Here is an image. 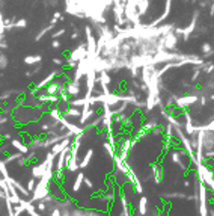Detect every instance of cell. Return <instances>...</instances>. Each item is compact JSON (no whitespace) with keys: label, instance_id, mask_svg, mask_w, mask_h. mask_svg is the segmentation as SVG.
Listing matches in <instances>:
<instances>
[{"label":"cell","instance_id":"1","mask_svg":"<svg viewBox=\"0 0 214 216\" xmlns=\"http://www.w3.org/2000/svg\"><path fill=\"white\" fill-rule=\"evenodd\" d=\"M148 212H149V208H148V198L146 197H140L139 203H137V215L146 216Z\"/></svg>","mask_w":214,"mask_h":216},{"label":"cell","instance_id":"2","mask_svg":"<svg viewBox=\"0 0 214 216\" xmlns=\"http://www.w3.org/2000/svg\"><path fill=\"white\" fill-rule=\"evenodd\" d=\"M85 182V174L83 172H78L77 177H76V182H74V186H72V192H78L80 188H82V184Z\"/></svg>","mask_w":214,"mask_h":216},{"label":"cell","instance_id":"3","mask_svg":"<svg viewBox=\"0 0 214 216\" xmlns=\"http://www.w3.org/2000/svg\"><path fill=\"white\" fill-rule=\"evenodd\" d=\"M92 156H94V150H89L87 153H86L85 159L78 163V168H87L89 166V163H91V159H92Z\"/></svg>","mask_w":214,"mask_h":216},{"label":"cell","instance_id":"4","mask_svg":"<svg viewBox=\"0 0 214 216\" xmlns=\"http://www.w3.org/2000/svg\"><path fill=\"white\" fill-rule=\"evenodd\" d=\"M50 216H60V210H59V208H53L52 215H50Z\"/></svg>","mask_w":214,"mask_h":216}]
</instances>
